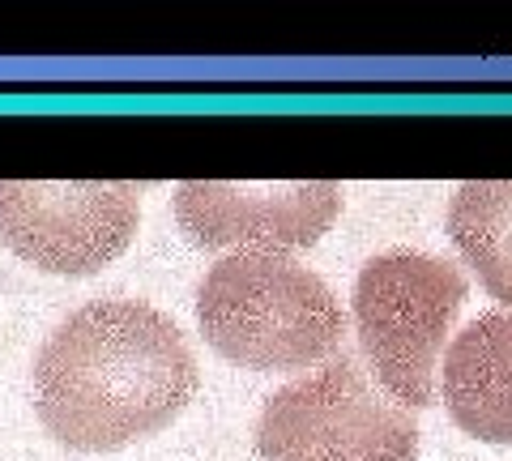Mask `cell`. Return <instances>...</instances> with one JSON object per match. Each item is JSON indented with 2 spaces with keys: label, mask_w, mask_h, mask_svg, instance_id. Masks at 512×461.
I'll return each instance as SVG.
<instances>
[{
  "label": "cell",
  "mask_w": 512,
  "mask_h": 461,
  "mask_svg": "<svg viewBox=\"0 0 512 461\" xmlns=\"http://www.w3.org/2000/svg\"><path fill=\"white\" fill-rule=\"evenodd\" d=\"M180 325L141 299H94L69 312L35 359V410L60 444L124 449L167 427L197 393Z\"/></svg>",
  "instance_id": "1"
},
{
  "label": "cell",
  "mask_w": 512,
  "mask_h": 461,
  "mask_svg": "<svg viewBox=\"0 0 512 461\" xmlns=\"http://www.w3.org/2000/svg\"><path fill=\"white\" fill-rule=\"evenodd\" d=\"M338 210L342 188L329 180H188L175 193V218L197 248H312Z\"/></svg>",
  "instance_id": "6"
},
{
  "label": "cell",
  "mask_w": 512,
  "mask_h": 461,
  "mask_svg": "<svg viewBox=\"0 0 512 461\" xmlns=\"http://www.w3.org/2000/svg\"><path fill=\"white\" fill-rule=\"evenodd\" d=\"M197 321L222 359L295 372L342 346L346 316L316 269L282 252H231L197 286Z\"/></svg>",
  "instance_id": "2"
},
{
  "label": "cell",
  "mask_w": 512,
  "mask_h": 461,
  "mask_svg": "<svg viewBox=\"0 0 512 461\" xmlns=\"http://www.w3.org/2000/svg\"><path fill=\"white\" fill-rule=\"evenodd\" d=\"M470 286L453 261L389 248L355 278V333L380 389L419 410L436 402V368Z\"/></svg>",
  "instance_id": "3"
},
{
  "label": "cell",
  "mask_w": 512,
  "mask_h": 461,
  "mask_svg": "<svg viewBox=\"0 0 512 461\" xmlns=\"http://www.w3.org/2000/svg\"><path fill=\"white\" fill-rule=\"evenodd\" d=\"M141 188L124 180H0V240L47 274H94L133 244Z\"/></svg>",
  "instance_id": "5"
},
{
  "label": "cell",
  "mask_w": 512,
  "mask_h": 461,
  "mask_svg": "<svg viewBox=\"0 0 512 461\" xmlns=\"http://www.w3.org/2000/svg\"><path fill=\"white\" fill-rule=\"evenodd\" d=\"M265 461H419V423L355 355L282 385L256 419Z\"/></svg>",
  "instance_id": "4"
},
{
  "label": "cell",
  "mask_w": 512,
  "mask_h": 461,
  "mask_svg": "<svg viewBox=\"0 0 512 461\" xmlns=\"http://www.w3.org/2000/svg\"><path fill=\"white\" fill-rule=\"evenodd\" d=\"M440 389L461 432L512 444V312H483L457 333Z\"/></svg>",
  "instance_id": "7"
},
{
  "label": "cell",
  "mask_w": 512,
  "mask_h": 461,
  "mask_svg": "<svg viewBox=\"0 0 512 461\" xmlns=\"http://www.w3.org/2000/svg\"><path fill=\"white\" fill-rule=\"evenodd\" d=\"M448 235L487 286L512 308V180H470L448 205Z\"/></svg>",
  "instance_id": "8"
}]
</instances>
